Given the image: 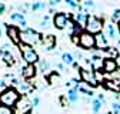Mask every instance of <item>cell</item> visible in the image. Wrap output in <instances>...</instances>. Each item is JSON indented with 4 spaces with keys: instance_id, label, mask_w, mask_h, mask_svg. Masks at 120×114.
<instances>
[{
    "instance_id": "6da1fadb",
    "label": "cell",
    "mask_w": 120,
    "mask_h": 114,
    "mask_svg": "<svg viewBox=\"0 0 120 114\" xmlns=\"http://www.w3.org/2000/svg\"><path fill=\"white\" fill-rule=\"evenodd\" d=\"M20 101V94L14 87H9L6 91L0 94V104L7 107H16V104Z\"/></svg>"
},
{
    "instance_id": "4316f807",
    "label": "cell",
    "mask_w": 120,
    "mask_h": 114,
    "mask_svg": "<svg viewBox=\"0 0 120 114\" xmlns=\"http://www.w3.org/2000/svg\"><path fill=\"white\" fill-rule=\"evenodd\" d=\"M0 114H16L13 107H7V106H2L0 104Z\"/></svg>"
},
{
    "instance_id": "ab89813d",
    "label": "cell",
    "mask_w": 120,
    "mask_h": 114,
    "mask_svg": "<svg viewBox=\"0 0 120 114\" xmlns=\"http://www.w3.org/2000/svg\"><path fill=\"white\" fill-rule=\"evenodd\" d=\"M23 114H33L32 111H26V113H23Z\"/></svg>"
},
{
    "instance_id": "d590c367",
    "label": "cell",
    "mask_w": 120,
    "mask_h": 114,
    "mask_svg": "<svg viewBox=\"0 0 120 114\" xmlns=\"http://www.w3.org/2000/svg\"><path fill=\"white\" fill-rule=\"evenodd\" d=\"M59 100H60V103H62V106H63V107H66V106L69 104V100H67V97H66V96H62Z\"/></svg>"
},
{
    "instance_id": "7a4b0ae2",
    "label": "cell",
    "mask_w": 120,
    "mask_h": 114,
    "mask_svg": "<svg viewBox=\"0 0 120 114\" xmlns=\"http://www.w3.org/2000/svg\"><path fill=\"white\" fill-rule=\"evenodd\" d=\"M41 34L32 27H27L26 30H20V41L27 46H34L37 43H41Z\"/></svg>"
},
{
    "instance_id": "5bb4252c",
    "label": "cell",
    "mask_w": 120,
    "mask_h": 114,
    "mask_svg": "<svg viewBox=\"0 0 120 114\" xmlns=\"http://www.w3.org/2000/svg\"><path fill=\"white\" fill-rule=\"evenodd\" d=\"M103 63H104V59H101V56H97L94 54L92 59H90V68H92L94 73L103 70Z\"/></svg>"
},
{
    "instance_id": "484cf974",
    "label": "cell",
    "mask_w": 120,
    "mask_h": 114,
    "mask_svg": "<svg viewBox=\"0 0 120 114\" xmlns=\"http://www.w3.org/2000/svg\"><path fill=\"white\" fill-rule=\"evenodd\" d=\"M50 70V63L47 60H40L39 61V71H41V73H46V71Z\"/></svg>"
},
{
    "instance_id": "d6a6232c",
    "label": "cell",
    "mask_w": 120,
    "mask_h": 114,
    "mask_svg": "<svg viewBox=\"0 0 120 114\" xmlns=\"http://www.w3.org/2000/svg\"><path fill=\"white\" fill-rule=\"evenodd\" d=\"M30 103H32V107H37V106L40 104V97H39L37 94H34V96H33V98H32V101H30Z\"/></svg>"
},
{
    "instance_id": "603a6c76",
    "label": "cell",
    "mask_w": 120,
    "mask_h": 114,
    "mask_svg": "<svg viewBox=\"0 0 120 114\" xmlns=\"http://www.w3.org/2000/svg\"><path fill=\"white\" fill-rule=\"evenodd\" d=\"M46 7H47V3H44V2H33L32 4H30V10H33V11L44 10Z\"/></svg>"
},
{
    "instance_id": "2e32d148",
    "label": "cell",
    "mask_w": 120,
    "mask_h": 114,
    "mask_svg": "<svg viewBox=\"0 0 120 114\" xmlns=\"http://www.w3.org/2000/svg\"><path fill=\"white\" fill-rule=\"evenodd\" d=\"M94 40H96V47L99 50H107L109 49V41L106 39V36L104 34H96L94 36Z\"/></svg>"
},
{
    "instance_id": "1f68e13d",
    "label": "cell",
    "mask_w": 120,
    "mask_h": 114,
    "mask_svg": "<svg viewBox=\"0 0 120 114\" xmlns=\"http://www.w3.org/2000/svg\"><path fill=\"white\" fill-rule=\"evenodd\" d=\"M7 89H9L7 81H6V80H0V94H2L3 91H6Z\"/></svg>"
},
{
    "instance_id": "7402d4cb",
    "label": "cell",
    "mask_w": 120,
    "mask_h": 114,
    "mask_svg": "<svg viewBox=\"0 0 120 114\" xmlns=\"http://www.w3.org/2000/svg\"><path fill=\"white\" fill-rule=\"evenodd\" d=\"M47 81H49L50 84L56 86V84H59V83H62V76H60L57 71H52V73L49 74V77H47Z\"/></svg>"
},
{
    "instance_id": "3957f363",
    "label": "cell",
    "mask_w": 120,
    "mask_h": 114,
    "mask_svg": "<svg viewBox=\"0 0 120 114\" xmlns=\"http://www.w3.org/2000/svg\"><path fill=\"white\" fill-rule=\"evenodd\" d=\"M19 50H20V53H22L23 60H24L27 64H36V63L40 61L39 54H37V51L33 49V46H27V44L20 43V44H19Z\"/></svg>"
},
{
    "instance_id": "52a82bcc",
    "label": "cell",
    "mask_w": 120,
    "mask_h": 114,
    "mask_svg": "<svg viewBox=\"0 0 120 114\" xmlns=\"http://www.w3.org/2000/svg\"><path fill=\"white\" fill-rule=\"evenodd\" d=\"M6 26V33H7V37L10 39V41L13 43V44L19 46L20 44V28L16 27V26H9V24H3Z\"/></svg>"
},
{
    "instance_id": "9c48e42d",
    "label": "cell",
    "mask_w": 120,
    "mask_h": 114,
    "mask_svg": "<svg viewBox=\"0 0 120 114\" xmlns=\"http://www.w3.org/2000/svg\"><path fill=\"white\" fill-rule=\"evenodd\" d=\"M10 20L13 23H17L20 26V30H26V28L29 27L27 26V21H26V16H24V14H22V13H19V11L11 13L10 14Z\"/></svg>"
},
{
    "instance_id": "277c9868",
    "label": "cell",
    "mask_w": 120,
    "mask_h": 114,
    "mask_svg": "<svg viewBox=\"0 0 120 114\" xmlns=\"http://www.w3.org/2000/svg\"><path fill=\"white\" fill-rule=\"evenodd\" d=\"M104 27V21L103 19L97 17V16H93V14H89V19H87V24H86V32L90 33V34H100L101 30Z\"/></svg>"
},
{
    "instance_id": "f1b7e54d",
    "label": "cell",
    "mask_w": 120,
    "mask_h": 114,
    "mask_svg": "<svg viewBox=\"0 0 120 114\" xmlns=\"http://www.w3.org/2000/svg\"><path fill=\"white\" fill-rule=\"evenodd\" d=\"M112 23L113 24L114 23H119L120 24V9H117V10L113 11V14H112Z\"/></svg>"
},
{
    "instance_id": "7c38bea8",
    "label": "cell",
    "mask_w": 120,
    "mask_h": 114,
    "mask_svg": "<svg viewBox=\"0 0 120 114\" xmlns=\"http://www.w3.org/2000/svg\"><path fill=\"white\" fill-rule=\"evenodd\" d=\"M87 19H89V14L86 11H79L73 16V21L76 23L80 28H86V24H87Z\"/></svg>"
},
{
    "instance_id": "44dd1931",
    "label": "cell",
    "mask_w": 120,
    "mask_h": 114,
    "mask_svg": "<svg viewBox=\"0 0 120 114\" xmlns=\"http://www.w3.org/2000/svg\"><path fill=\"white\" fill-rule=\"evenodd\" d=\"M62 63L64 66H73L74 63H76V60H74V57L71 53H62Z\"/></svg>"
},
{
    "instance_id": "e575fe53",
    "label": "cell",
    "mask_w": 120,
    "mask_h": 114,
    "mask_svg": "<svg viewBox=\"0 0 120 114\" xmlns=\"http://www.w3.org/2000/svg\"><path fill=\"white\" fill-rule=\"evenodd\" d=\"M59 3H60L59 0H50V2H47V6H49V7H50L52 10H54V7H56V6H57Z\"/></svg>"
},
{
    "instance_id": "4dcf8cb0",
    "label": "cell",
    "mask_w": 120,
    "mask_h": 114,
    "mask_svg": "<svg viewBox=\"0 0 120 114\" xmlns=\"http://www.w3.org/2000/svg\"><path fill=\"white\" fill-rule=\"evenodd\" d=\"M83 7H84L86 10L94 9V7H96V3H94V2H90V0H86V2H83Z\"/></svg>"
},
{
    "instance_id": "ac0fdd59",
    "label": "cell",
    "mask_w": 120,
    "mask_h": 114,
    "mask_svg": "<svg viewBox=\"0 0 120 114\" xmlns=\"http://www.w3.org/2000/svg\"><path fill=\"white\" fill-rule=\"evenodd\" d=\"M76 89H77L79 93H83V94H86V96H89V97H93V94H94L93 90L90 89V86H87V84L83 83V81L77 84V87H76Z\"/></svg>"
},
{
    "instance_id": "ba28073f",
    "label": "cell",
    "mask_w": 120,
    "mask_h": 114,
    "mask_svg": "<svg viewBox=\"0 0 120 114\" xmlns=\"http://www.w3.org/2000/svg\"><path fill=\"white\" fill-rule=\"evenodd\" d=\"M70 19V16H67L66 13L60 11V13H56L52 21H53V26L56 28H59V30H63V28H66V24H67V20Z\"/></svg>"
},
{
    "instance_id": "8992f818",
    "label": "cell",
    "mask_w": 120,
    "mask_h": 114,
    "mask_svg": "<svg viewBox=\"0 0 120 114\" xmlns=\"http://www.w3.org/2000/svg\"><path fill=\"white\" fill-rule=\"evenodd\" d=\"M79 76H80L82 81L86 83L87 86H92V87H97L99 86V80L96 77V73L92 68H80Z\"/></svg>"
},
{
    "instance_id": "ffe728a7",
    "label": "cell",
    "mask_w": 120,
    "mask_h": 114,
    "mask_svg": "<svg viewBox=\"0 0 120 114\" xmlns=\"http://www.w3.org/2000/svg\"><path fill=\"white\" fill-rule=\"evenodd\" d=\"M66 97L69 100V103H77L79 101V91H77V89H69Z\"/></svg>"
},
{
    "instance_id": "4fadbf2b",
    "label": "cell",
    "mask_w": 120,
    "mask_h": 114,
    "mask_svg": "<svg viewBox=\"0 0 120 114\" xmlns=\"http://www.w3.org/2000/svg\"><path fill=\"white\" fill-rule=\"evenodd\" d=\"M36 73H37V68L34 64H26L22 67V76L29 80V78H34L36 77Z\"/></svg>"
},
{
    "instance_id": "60d3db41",
    "label": "cell",
    "mask_w": 120,
    "mask_h": 114,
    "mask_svg": "<svg viewBox=\"0 0 120 114\" xmlns=\"http://www.w3.org/2000/svg\"><path fill=\"white\" fill-rule=\"evenodd\" d=\"M0 37H2V26H0Z\"/></svg>"
},
{
    "instance_id": "d6986e66",
    "label": "cell",
    "mask_w": 120,
    "mask_h": 114,
    "mask_svg": "<svg viewBox=\"0 0 120 114\" xmlns=\"http://www.w3.org/2000/svg\"><path fill=\"white\" fill-rule=\"evenodd\" d=\"M16 90L19 91V94L22 93V94H26V93H29L30 90H32V84H30L29 81H20L17 86H16Z\"/></svg>"
},
{
    "instance_id": "5b68a950",
    "label": "cell",
    "mask_w": 120,
    "mask_h": 114,
    "mask_svg": "<svg viewBox=\"0 0 120 114\" xmlns=\"http://www.w3.org/2000/svg\"><path fill=\"white\" fill-rule=\"evenodd\" d=\"M77 44H79L82 49H84V50H92V49H94V47H96L94 36L90 34V33H87L86 30L82 32V33L79 34V37H77Z\"/></svg>"
},
{
    "instance_id": "b9f144b4",
    "label": "cell",
    "mask_w": 120,
    "mask_h": 114,
    "mask_svg": "<svg viewBox=\"0 0 120 114\" xmlns=\"http://www.w3.org/2000/svg\"><path fill=\"white\" fill-rule=\"evenodd\" d=\"M117 28H119V33H120V24H119V27H117Z\"/></svg>"
},
{
    "instance_id": "836d02e7",
    "label": "cell",
    "mask_w": 120,
    "mask_h": 114,
    "mask_svg": "<svg viewBox=\"0 0 120 114\" xmlns=\"http://www.w3.org/2000/svg\"><path fill=\"white\" fill-rule=\"evenodd\" d=\"M112 108H113V114H120V103H113V106H112Z\"/></svg>"
},
{
    "instance_id": "f546056e",
    "label": "cell",
    "mask_w": 120,
    "mask_h": 114,
    "mask_svg": "<svg viewBox=\"0 0 120 114\" xmlns=\"http://www.w3.org/2000/svg\"><path fill=\"white\" fill-rule=\"evenodd\" d=\"M69 7H71V9H79L80 7V3L77 2V0H66L64 2Z\"/></svg>"
},
{
    "instance_id": "83f0119b",
    "label": "cell",
    "mask_w": 120,
    "mask_h": 114,
    "mask_svg": "<svg viewBox=\"0 0 120 114\" xmlns=\"http://www.w3.org/2000/svg\"><path fill=\"white\" fill-rule=\"evenodd\" d=\"M49 24H50V16H49V14H46V16L41 19V21H40L39 26L41 28H49Z\"/></svg>"
},
{
    "instance_id": "8d00e7d4",
    "label": "cell",
    "mask_w": 120,
    "mask_h": 114,
    "mask_svg": "<svg viewBox=\"0 0 120 114\" xmlns=\"http://www.w3.org/2000/svg\"><path fill=\"white\" fill-rule=\"evenodd\" d=\"M56 68H57L59 71H64V68H66V66H64L63 63H56Z\"/></svg>"
},
{
    "instance_id": "f35d334b",
    "label": "cell",
    "mask_w": 120,
    "mask_h": 114,
    "mask_svg": "<svg viewBox=\"0 0 120 114\" xmlns=\"http://www.w3.org/2000/svg\"><path fill=\"white\" fill-rule=\"evenodd\" d=\"M97 98L100 100L101 103H104V96H103V94H99V97H97Z\"/></svg>"
},
{
    "instance_id": "30bf717a",
    "label": "cell",
    "mask_w": 120,
    "mask_h": 114,
    "mask_svg": "<svg viewBox=\"0 0 120 114\" xmlns=\"http://www.w3.org/2000/svg\"><path fill=\"white\" fill-rule=\"evenodd\" d=\"M104 30H106V39H110V40H119V28L113 24V23H107L104 24Z\"/></svg>"
},
{
    "instance_id": "e0dca14e",
    "label": "cell",
    "mask_w": 120,
    "mask_h": 114,
    "mask_svg": "<svg viewBox=\"0 0 120 114\" xmlns=\"http://www.w3.org/2000/svg\"><path fill=\"white\" fill-rule=\"evenodd\" d=\"M104 87L114 93H120V81L119 80H106L104 81Z\"/></svg>"
},
{
    "instance_id": "74e56055",
    "label": "cell",
    "mask_w": 120,
    "mask_h": 114,
    "mask_svg": "<svg viewBox=\"0 0 120 114\" xmlns=\"http://www.w3.org/2000/svg\"><path fill=\"white\" fill-rule=\"evenodd\" d=\"M6 11V4L4 3H0V14H3Z\"/></svg>"
},
{
    "instance_id": "9a60e30c",
    "label": "cell",
    "mask_w": 120,
    "mask_h": 114,
    "mask_svg": "<svg viewBox=\"0 0 120 114\" xmlns=\"http://www.w3.org/2000/svg\"><path fill=\"white\" fill-rule=\"evenodd\" d=\"M117 61L116 60H113V59H104V63H103V71L104 73H107V74H112V73H114V71L117 70Z\"/></svg>"
},
{
    "instance_id": "cb8c5ba5",
    "label": "cell",
    "mask_w": 120,
    "mask_h": 114,
    "mask_svg": "<svg viewBox=\"0 0 120 114\" xmlns=\"http://www.w3.org/2000/svg\"><path fill=\"white\" fill-rule=\"evenodd\" d=\"M101 106H103V103L100 101V100L99 98H94L93 101H92V111H93V114H97L101 110Z\"/></svg>"
},
{
    "instance_id": "d4e9b609",
    "label": "cell",
    "mask_w": 120,
    "mask_h": 114,
    "mask_svg": "<svg viewBox=\"0 0 120 114\" xmlns=\"http://www.w3.org/2000/svg\"><path fill=\"white\" fill-rule=\"evenodd\" d=\"M106 53H107V59L116 60L117 57H119V50H117L116 47H109V49L106 50Z\"/></svg>"
},
{
    "instance_id": "8fae6325",
    "label": "cell",
    "mask_w": 120,
    "mask_h": 114,
    "mask_svg": "<svg viewBox=\"0 0 120 114\" xmlns=\"http://www.w3.org/2000/svg\"><path fill=\"white\" fill-rule=\"evenodd\" d=\"M41 44H43V49L46 51H52L56 47V36H53V34L44 36L41 39Z\"/></svg>"
}]
</instances>
